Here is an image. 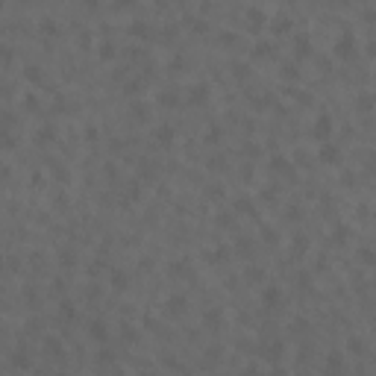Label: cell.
Listing matches in <instances>:
<instances>
[{"instance_id":"d590c367","label":"cell","mask_w":376,"mask_h":376,"mask_svg":"<svg viewBox=\"0 0 376 376\" xmlns=\"http://www.w3.org/2000/svg\"><path fill=\"white\" fill-rule=\"evenodd\" d=\"M206 138H209V141H212V138L218 141V138H221V130H218V127H215V130H209V133H206Z\"/></svg>"},{"instance_id":"52a82bcc","label":"cell","mask_w":376,"mask_h":376,"mask_svg":"<svg viewBox=\"0 0 376 376\" xmlns=\"http://www.w3.org/2000/svg\"><path fill=\"white\" fill-rule=\"evenodd\" d=\"M185 297H182V294H173V297H168V303H165V306H168V315H173V318H176V315H182V311H185Z\"/></svg>"},{"instance_id":"d6a6232c","label":"cell","mask_w":376,"mask_h":376,"mask_svg":"<svg viewBox=\"0 0 376 376\" xmlns=\"http://www.w3.org/2000/svg\"><path fill=\"white\" fill-rule=\"evenodd\" d=\"M27 77H30L33 83H38V80H41V74H38V68H27Z\"/></svg>"},{"instance_id":"603a6c76","label":"cell","mask_w":376,"mask_h":376,"mask_svg":"<svg viewBox=\"0 0 376 376\" xmlns=\"http://www.w3.org/2000/svg\"><path fill=\"white\" fill-rule=\"evenodd\" d=\"M115 44H109V41H106V44H100V59L103 62H109V59H115Z\"/></svg>"},{"instance_id":"1f68e13d","label":"cell","mask_w":376,"mask_h":376,"mask_svg":"<svg viewBox=\"0 0 376 376\" xmlns=\"http://www.w3.org/2000/svg\"><path fill=\"white\" fill-rule=\"evenodd\" d=\"M123 338H127L130 344H136V341H138V335L133 332V326H127V329H123Z\"/></svg>"},{"instance_id":"f1b7e54d","label":"cell","mask_w":376,"mask_h":376,"mask_svg":"<svg viewBox=\"0 0 376 376\" xmlns=\"http://www.w3.org/2000/svg\"><path fill=\"white\" fill-rule=\"evenodd\" d=\"M347 241V226H338L335 229V244H344Z\"/></svg>"},{"instance_id":"8992f818","label":"cell","mask_w":376,"mask_h":376,"mask_svg":"<svg viewBox=\"0 0 376 376\" xmlns=\"http://www.w3.org/2000/svg\"><path fill=\"white\" fill-rule=\"evenodd\" d=\"M291 30H294V21L288 15H276L271 21V33H276V35H288Z\"/></svg>"},{"instance_id":"6da1fadb","label":"cell","mask_w":376,"mask_h":376,"mask_svg":"<svg viewBox=\"0 0 376 376\" xmlns=\"http://www.w3.org/2000/svg\"><path fill=\"white\" fill-rule=\"evenodd\" d=\"M356 50H359L356 35H353V33H341V35H338V41H335V50H332V53H335L338 59H353Z\"/></svg>"},{"instance_id":"836d02e7","label":"cell","mask_w":376,"mask_h":376,"mask_svg":"<svg viewBox=\"0 0 376 376\" xmlns=\"http://www.w3.org/2000/svg\"><path fill=\"white\" fill-rule=\"evenodd\" d=\"M115 6L118 9H130V6H136V0H115Z\"/></svg>"},{"instance_id":"d6986e66","label":"cell","mask_w":376,"mask_h":376,"mask_svg":"<svg viewBox=\"0 0 376 376\" xmlns=\"http://www.w3.org/2000/svg\"><path fill=\"white\" fill-rule=\"evenodd\" d=\"M285 80H300V71H297V65H291V62H285L282 65V71H279Z\"/></svg>"},{"instance_id":"9a60e30c","label":"cell","mask_w":376,"mask_h":376,"mask_svg":"<svg viewBox=\"0 0 376 376\" xmlns=\"http://www.w3.org/2000/svg\"><path fill=\"white\" fill-rule=\"evenodd\" d=\"M173 136H176V133H173V127H171V123H162V127L156 130V141H159V144H171V141H173Z\"/></svg>"},{"instance_id":"d4e9b609","label":"cell","mask_w":376,"mask_h":376,"mask_svg":"<svg viewBox=\"0 0 376 376\" xmlns=\"http://www.w3.org/2000/svg\"><path fill=\"white\" fill-rule=\"evenodd\" d=\"M265 356H268V359H271V361H276V359H279V356H282V344H279V341H276V344H271Z\"/></svg>"},{"instance_id":"f546056e","label":"cell","mask_w":376,"mask_h":376,"mask_svg":"<svg viewBox=\"0 0 376 376\" xmlns=\"http://www.w3.org/2000/svg\"><path fill=\"white\" fill-rule=\"evenodd\" d=\"M359 256L364 259V262H367V265H376V253H373V250H361Z\"/></svg>"},{"instance_id":"2e32d148","label":"cell","mask_w":376,"mask_h":376,"mask_svg":"<svg viewBox=\"0 0 376 376\" xmlns=\"http://www.w3.org/2000/svg\"><path fill=\"white\" fill-rule=\"evenodd\" d=\"M12 367L15 370H30L33 364H30V356H27V350H18L15 356H12Z\"/></svg>"},{"instance_id":"5b68a950","label":"cell","mask_w":376,"mask_h":376,"mask_svg":"<svg viewBox=\"0 0 376 376\" xmlns=\"http://www.w3.org/2000/svg\"><path fill=\"white\" fill-rule=\"evenodd\" d=\"M265 24H268V15H265L262 9H256V6H250V9H247V27L256 33V30H262Z\"/></svg>"},{"instance_id":"4dcf8cb0","label":"cell","mask_w":376,"mask_h":376,"mask_svg":"<svg viewBox=\"0 0 376 376\" xmlns=\"http://www.w3.org/2000/svg\"><path fill=\"white\" fill-rule=\"evenodd\" d=\"M44 138H53V130H50V127H41V130H38V141H41V144H44Z\"/></svg>"},{"instance_id":"5bb4252c","label":"cell","mask_w":376,"mask_h":376,"mask_svg":"<svg viewBox=\"0 0 376 376\" xmlns=\"http://www.w3.org/2000/svg\"><path fill=\"white\" fill-rule=\"evenodd\" d=\"M274 41H259L256 47H253V59H268V56H274Z\"/></svg>"},{"instance_id":"8fae6325","label":"cell","mask_w":376,"mask_h":376,"mask_svg":"<svg viewBox=\"0 0 376 376\" xmlns=\"http://www.w3.org/2000/svg\"><path fill=\"white\" fill-rule=\"evenodd\" d=\"M324 370H326V373H341V370H344V356H341V353H332V356L326 359Z\"/></svg>"},{"instance_id":"4fadbf2b","label":"cell","mask_w":376,"mask_h":376,"mask_svg":"<svg viewBox=\"0 0 376 376\" xmlns=\"http://www.w3.org/2000/svg\"><path fill=\"white\" fill-rule=\"evenodd\" d=\"M41 347H44V353H47V356H62V350H65V347H62V341H59L56 335L44 338V344H41Z\"/></svg>"},{"instance_id":"4316f807","label":"cell","mask_w":376,"mask_h":376,"mask_svg":"<svg viewBox=\"0 0 376 376\" xmlns=\"http://www.w3.org/2000/svg\"><path fill=\"white\" fill-rule=\"evenodd\" d=\"M112 285L123 291V288H127V274H115V276H112Z\"/></svg>"},{"instance_id":"f35d334b","label":"cell","mask_w":376,"mask_h":376,"mask_svg":"<svg viewBox=\"0 0 376 376\" xmlns=\"http://www.w3.org/2000/svg\"><path fill=\"white\" fill-rule=\"evenodd\" d=\"M86 3H88V6H97V0H86Z\"/></svg>"},{"instance_id":"8d00e7d4","label":"cell","mask_w":376,"mask_h":376,"mask_svg":"<svg viewBox=\"0 0 376 376\" xmlns=\"http://www.w3.org/2000/svg\"><path fill=\"white\" fill-rule=\"evenodd\" d=\"M367 53H370V56H373V59H376V38H373V41H370V44H367Z\"/></svg>"},{"instance_id":"ba28073f","label":"cell","mask_w":376,"mask_h":376,"mask_svg":"<svg viewBox=\"0 0 376 376\" xmlns=\"http://www.w3.org/2000/svg\"><path fill=\"white\" fill-rule=\"evenodd\" d=\"M88 335H91V338H94V341H106V338H109V329H106V324H103V321H91V324H88Z\"/></svg>"},{"instance_id":"44dd1931","label":"cell","mask_w":376,"mask_h":376,"mask_svg":"<svg viewBox=\"0 0 376 376\" xmlns=\"http://www.w3.org/2000/svg\"><path fill=\"white\" fill-rule=\"evenodd\" d=\"M244 276H247V279H253V282H262V279H265V271H262V268H256V265H250V268L244 271Z\"/></svg>"},{"instance_id":"3957f363","label":"cell","mask_w":376,"mask_h":376,"mask_svg":"<svg viewBox=\"0 0 376 376\" xmlns=\"http://www.w3.org/2000/svg\"><path fill=\"white\" fill-rule=\"evenodd\" d=\"M329 136H332V118L329 115H318L315 123H311V138L315 141H329Z\"/></svg>"},{"instance_id":"83f0119b","label":"cell","mask_w":376,"mask_h":376,"mask_svg":"<svg viewBox=\"0 0 376 376\" xmlns=\"http://www.w3.org/2000/svg\"><path fill=\"white\" fill-rule=\"evenodd\" d=\"M235 206H238V209H244L247 215H253V203H250L247 197H241V200H238V203H235Z\"/></svg>"},{"instance_id":"cb8c5ba5","label":"cell","mask_w":376,"mask_h":376,"mask_svg":"<svg viewBox=\"0 0 376 376\" xmlns=\"http://www.w3.org/2000/svg\"><path fill=\"white\" fill-rule=\"evenodd\" d=\"M347 350H350V353H356V356H361L364 341H361V338H350V341H347Z\"/></svg>"},{"instance_id":"9c48e42d","label":"cell","mask_w":376,"mask_h":376,"mask_svg":"<svg viewBox=\"0 0 376 376\" xmlns=\"http://www.w3.org/2000/svg\"><path fill=\"white\" fill-rule=\"evenodd\" d=\"M356 109H359V112H373V109H376V94H370V91H361L359 100H356Z\"/></svg>"},{"instance_id":"74e56055","label":"cell","mask_w":376,"mask_h":376,"mask_svg":"<svg viewBox=\"0 0 376 376\" xmlns=\"http://www.w3.org/2000/svg\"><path fill=\"white\" fill-rule=\"evenodd\" d=\"M364 18H367V21H376V12H373V9H367V12H364Z\"/></svg>"},{"instance_id":"30bf717a","label":"cell","mask_w":376,"mask_h":376,"mask_svg":"<svg viewBox=\"0 0 376 376\" xmlns=\"http://www.w3.org/2000/svg\"><path fill=\"white\" fill-rule=\"evenodd\" d=\"M271 171H274V173H288V176H294V168H291V162L285 159V156H274V159H271Z\"/></svg>"},{"instance_id":"7a4b0ae2","label":"cell","mask_w":376,"mask_h":376,"mask_svg":"<svg viewBox=\"0 0 376 376\" xmlns=\"http://www.w3.org/2000/svg\"><path fill=\"white\" fill-rule=\"evenodd\" d=\"M318 159H321L324 165H341V147H338L335 141H321Z\"/></svg>"},{"instance_id":"484cf974","label":"cell","mask_w":376,"mask_h":376,"mask_svg":"<svg viewBox=\"0 0 376 376\" xmlns=\"http://www.w3.org/2000/svg\"><path fill=\"white\" fill-rule=\"evenodd\" d=\"M206 100V86L191 88V103H203Z\"/></svg>"},{"instance_id":"e0dca14e","label":"cell","mask_w":376,"mask_h":376,"mask_svg":"<svg viewBox=\"0 0 376 376\" xmlns=\"http://www.w3.org/2000/svg\"><path fill=\"white\" fill-rule=\"evenodd\" d=\"M130 35H141V38H147V35H150V27H147V24H141V21H133V24H130Z\"/></svg>"},{"instance_id":"277c9868","label":"cell","mask_w":376,"mask_h":376,"mask_svg":"<svg viewBox=\"0 0 376 376\" xmlns=\"http://www.w3.org/2000/svg\"><path fill=\"white\" fill-rule=\"evenodd\" d=\"M262 303L268 308L279 306V303H282V288H279V285H265V288H262Z\"/></svg>"},{"instance_id":"ac0fdd59","label":"cell","mask_w":376,"mask_h":376,"mask_svg":"<svg viewBox=\"0 0 376 376\" xmlns=\"http://www.w3.org/2000/svg\"><path fill=\"white\" fill-rule=\"evenodd\" d=\"M74 318H77V308L71 306V303H62V306H59V321L68 324V321H74Z\"/></svg>"},{"instance_id":"e575fe53","label":"cell","mask_w":376,"mask_h":376,"mask_svg":"<svg viewBox=\"0 0 376 376\" xmlns=\"http://www.w3.org/2000/svg\"><path fill=\"white\" fill-rule=\"evenodd\" d=\"M133 112H136V115H141V118H147V106H138V103H136V106H133Z\"/></svg>"},{"instance_id":"7c38bea8","label":"cell","mask_w":376,"mask_h":376,"mask_svg":"<svg viewBox=\"0 0 376 376\" xmlns=\"http://www.w3.org/2000/svg\"><path fill=\"white\" fill-rule=\"evenodd\" d=\"M294 56H297V59L311 56V41H308V35H297V47H294Z\"/></svg>"},{"instance_id":"7402d4cb","label":"cell","mask_w":376,"mask_h":376,"mask_svg":"<svg viewBox=\"0 0 376 376\" xmlns=\"http://www.w3.org/2000/svg\"><path fill=\"white\" fill-rule=\"evenodd\" d=\"M41 33H44V35H56V33H59V27H56L53 18H44V21H41Z\"/></svg>"},{"instance_id":"ffe728a7","label":"cell","mask_w":376,"mask_h":376,"mask_svg":"<svg viewBox=\"0 0 376 376\" xmlns=\"http://www.w3.org/2000/svg\"><path fill=\"white\" fill-rule=\"evenodd\" d=\"M159 103H162V106H179V97H176L173 91H162V94H159Z\"/></svg>"}]
</instances>
